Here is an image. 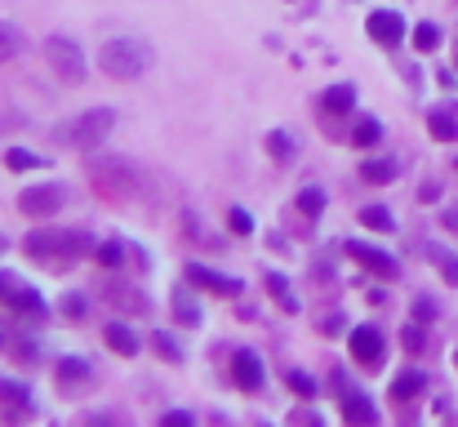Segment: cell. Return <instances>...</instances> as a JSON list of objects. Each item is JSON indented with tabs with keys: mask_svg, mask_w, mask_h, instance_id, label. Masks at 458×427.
<instances>
[{
	"mask_svg": "<svg viewBox=\"0 0 458 427\" xmlns=\"http://www.w3.org/2000/svg\"><path fill=\"white\" fill-rule=\"evenodd\" d=\"M267 151H272L276 165H290V160L299 156V139L285 134V130H272V134H267Z\"/></svg>",
	"mask_w": 458,
	"mask_h": 427,
	"instance_id": "18",
	"label": "cell"
},
{
	"mask_svg": "<svg viewBox=\"0 0 458 427\" xmlns=\"http://www.w3.org/2000/svg\"><path fill=\"white\" fill-rule=\"evenodd\" d=\"M103 294H107L116 307H125V312H148L143 294H134V289H125V285H103Z\"/></svg>",
	"mask_w": 458,
	"mask_h": 427,
	"instance_id": "23",
	"label": "cell"
},
{
	"mask_svg": "<svg viewBox=\"0 0 458 427\" xmlns=\"http://www.w3.org/2000/svg\"><path fill=\"white\" fill-rule=\"evenodd\" d=\"M18 289H22V281H18L13 272H0V298H4V303H9V298H13Z\"/></svg>",
	"mask_w": 458,
	"mask_h": 427,
	"instance_id": "39",
	"label": "cell"
},
{
	"mask_svg": "<svg viewBox=\"0 0 458 427\" xmlns=\"http://www.w3.org/2000/svg\"><path fill=\"white\" fill-rule=\"evenodd\" d=\"M454 361H458V352H454Z\"/></svg>",
	"mask_w": 458,
	"mask_h": 427,
	"instance_id": "46",
	"label": "cell"
},
{
	"mask_svg": "<svg viewBox=\"0 0 458 427\" xmlns=\"http://www.w3.org/2000/svg\"><path fill=\"white\" fill-rule=\"evenodd\" d=\"M320 334H329V338L343 334V316H325V320H320Z\"/></svg>",
	"mask_w": 458,
	"mask_h": 427,
	"instance_id": "41",
	"label": "cell"
},
{
	"mask_svg": "<svg viewBox=\"0 0 458 427\" xmlns=\"http://www.w3.org/2000/svg\"><path fill=\"white\" fill-rule=\"evenodd\" d=\"M347 254L365 268V272H374V277H383V281H392L401 268H396V259L387 254V250H378V245H365V241H347Z\"/></svg>",
	"mask_w": 458,
	"mask_h": 427,
	"instance_id": "9",
	"label": "cell"
},
{
	"mask_svg": "<svg viewBox=\"0 0 458 427\" xmlns=\"http://www.w3.org/2000/svg\"><path fill=\"white\" fill-rule=\"evenodd\" d=\"M401 343H405V352L419 356V352H423V329H419V325H405V329H401Z\"/></svg>",
	"mask_w": 458,
	"mask_h": 427,
	"instance_id": "37",
	"label": "cell"
},
{
	"mask_svg": "<svg viewBox=\"0 0 458 427\" xmlns=\"http://www.w3.org/2000/svg\"><path fill=\"white\" fill-rule=\"evenodd\" d=\"M0 125H22V116H0Z\"/></svg>",
	"mask_w": 458,
	"mask_h": 427,
	"instance_id": "44",
	"label": "cell"
},
{
	"mask_svg": "<svg viewBox=\"0 0 458 427\" xmlns=\"http://www.w3.org/2000/svg\"><path fill=\"white\" fill-rule=\"evenodd\" d=\"M112 130H116V112L112 107H89V112L72 116L67 125H58V139L67 147H98V142H107Z\"/></svg>",
	"mask_w": 458,
	"mask_h": 427,
	"instance_id": "3",
	"label": "cell"
},
{
	"mask_svg": "<svg viewBox=\"0 0 458 427\" xmlns=\"http://www.w3.org/2000/svg\"><path fill=\"white\" fill-rule=\"evenodd\" d=\"M89 374H94V370H89V361H85V356H63V361H58V388H63V392H72V388L89 383Z\"/></svg>",
	"mask_w": 458,
	"mask_h": 427,
	"instance_id": "12",
	"label": "cell"
},
{
	"mask_svg": "<svg viewBox=\"0 0 458 427\" xmlns=\"http://www.w3.org/2000/svg\"><path fill=\"white\" fill-rule=\"evenodd\" d=\"M94 183H98V192H107V196H130L134 192V169L125 165V160H94Z\"/></svg>",
	"mask_w": 458,
	"mask_h": 427,
	"instance_id": "8",
	"label": "cell"
},
{
	"mask_svg": "<svg viewBox=\"0 0 458 427\" xmlns=\"http://www.w3.org/2000/svg\"><path fill=\"white\" fill-rule=\"evenodd\" d=\"M187 281L205 285V289H214V294H223V298H236V294H241V281H236V277L209 272V268H200V263H187Z\"/></svg>",
	"mask_w": 458,
	"mask_h": 427,
	"instance_id": "11",
	"label": "cell"
},
{
	"mask_svg": "<svg viewBox=\"0 0 458 427\" xmlns=\"http://www.w3.org/2000/svg\"><path fill=\"white\" fill-rule=\"evenodd\" d=\"M437 196H441V183H428V187L419 192V201H437Z\"/></svg>",
	"mask_w": 458,
	"mask_h": 427,
	"instance_id": "42",
	"label": "cell"
},
{
	"mask_svg": "<svg viewBox=\"0 0 458 427\" xmlns=\"http://www.w3.org/2000/svg\"><path fill=\"white\" fill-rule=\"evenodd\" d=\"M343 419L347 423H378V406L365 392H347L343 397Z\"/></svg>",
	"mask_w": 458,
	"mask_h": 427,
	"instance_id": "13",
	"label": "cell"
},
{
	"mask_svg": "<svg viewBox=\"0 0 458 427\" xmlns=\"http://www.w3.org/2000/svg\"><path fill=\"white\" fill-rule=\"evenodd\" d=\"M445 227H454V232H458V209H450V214H445Z\"/></svg>",
	"mask_w": 458,
	"mask_h": 427,
	"instance_id": "43",
	"label": "cell"
},
{
	"mask_svg": "<svg viewBox=\"0 0 458 427\" xmlns=\"http://www.w3.org/2000/svg\"><path fill=\"white\" fill-rule=\"evenodd\" d=\"M232 379H236L241 392H263V379H267L263 356H259V352H236V356H232Z\"/></svg>",
	"mask_w": 458,
	"mask_h": 427,
	"instance_id": "10",
	"label": "cell"
},
{
	"mask_svg": "<svg viewBox=\"0 0 458 427\" xmlns=\"http://www.w3.org/2000/svg\"><path fill=\"white\" fill-rule=\"evenodd\" d=\"M285 383H290V392H294V397H303V401H311V397H316V379H311V374H303V370H294V365L285 370Z\"/></svg>",
	"mask_w": 458,
	"mask_h": 427,
	"instance_id": "31",
	"label": "cell"
},
{
	"mask_svg": "<svg viewBox=\"0 0 458 427\" xmlns=\"http://www.w3.org/2000/svg\"><path fill=\"white\" fill-rule=\"evenodd\" d=\"M347 352H352V361L360 370H383V334H378V325H356L347 334Z\"/></svg>",
	"mask_w": 458,
	"mask_h": 427,
	"instance_id": "6",
	"label": "cell"
},
{
	"mask_svg": "<svg viewBox=\"0 0 458 427\" xmlns=\"http://www.w3.org/2000/svg\"><path fill=\"white\" fill-rule=\"evenodd\" d=\"M98 63H103V72H107L112 81H139V76L152 67V49H148L143 40H134V36H116V40L103 45Z\"/></svg>",
	"mask_w": 458,
	"mask_h": 427,
	"instance_id": "2",
	"label": "cell"
},
{
	"mask_svg": "<svg viewBox=\"0 0 458 427\" xmlns=\"http://www.w3.org/2000/svg\"><path fill=\"white\" fill-rule=\"evenodd\" d=\"M45 58H49V67H54L63 81H81V76H85V54H81V45L67 40V36H45Z\"/></svg>",
	"mask_w": 458,
	"mask_h": 427,
	"instance_id": "4",
	"label": "cell"
},
{
	"mask_svg": "<svg viewBox=\"0 0 458 427\" xmlns=\"http://www.w3.org/2000/svg\"><path fill=\"white\" fill-rule=\"evenodd\" d=\"M9 307H13V312H22V316H45V312H49V307H45V298H40L36 289H27V285L9 298Z\"/></svg>",
	"mask_w": 458,
	"mask_h": 427,
	"instance_id": "22",
	"label": "cell"
},
{
	"mask_svg": "<svg viewBox=\"0 0 458 427\" xmlns=\"http://www.w3.org/2000/svg\"><path fill=\"white\" fill-rule=\"evenodd\" d=\"M299 214H307V218H320V214H325V192H320V187L299 192Z\"/></svg>",
	"mask_w": 458,
	"mask_h": 427,
	"instance_id": "32",
	"label": "cell"
},
{
	"mask_svg": "<svg viewBox=\"0 0 458 427\" xmlns=\"http://www.w3.org/2000/svg\"><path fill=\"white\" fill-rule=\"evenodd\" d=\"M365 31H369V40L374 45H383V49H396L401 40H405V18L396 13V9H374L369 18H365Z\"/></svg>",
	"mask_w": 458,
	"mask_h": 427,
	"instance_id": "7",
	"label": "cell"
},
{
	"mask_svg": "<svg viewBox=\"0 0 458 427\" xmlns=\"http://www.w3.org/2000/svg\"><path fill=\"white\" fill-rule=\"evenodd\" d=\"M437 45H441V27H437V22H419V27H414V49H419V54H432Z\"/></svg>",
	"mask_w": 458,
	"mask_h": 427,
	"instance_id": "30",
	"label": "cell"
},
{
	"mask_svg": "<svg viewBox=\"0 0 458 427\" xmlns=\"http://www.w3.org/2000/svg\"><path fill=\"white\" fill-rule=\"evenodd\" d=\"M360 223L374 227V232H396V218H392L383 205H365V209H360Z\"/></svg>",
	"mask_w": 458,
	"mask_h": 427,
	"instance_id": "28",
	"label": "cell"
},
{
	"mask_svg": "<svg viewBox=\"0 0 458 427\" xmlns=\"http://www.w3.org/2000/svg\"><path fill=\"white\" fill-rule=\"evenodd\" d=\"M63 201H67V187L63 183H40V187H27L18 196V209L31 214V218H54L63 209Z\"/></svg>",
	"mask_w": 458,
	"mask_h": 427,
	"instance_id": "5",
	"label": "cell"
},
{
	"mask_svg": "<svg viewBox=\"0 0 458 427\" xmlns=\"http://www.w3.org/2000/svg\"><path fill=\"white\" fill-rule=\"evenodd\" d=\"M0 406H4V410H27V406H31L27 383H18V379H4V374H0Z\"/></svg>",
	"mask_w": 458,
	"mask_h": 427,
	"instance_id": "19",
	"label": "cell"
},
{
	"mask_svg": "<svg viewBox=\"0 0 458 427\" xmlns=\"http://www.w3.org/2000/svg\"><path fill=\"white\" fill-rule=\"evenodd\" d=\"M174 316L182 325H200V303H196L191 289H174Z\"/></svg>",
	"mask_w": 458,
	"mask_h": 427,
	"instance_id": "20",
	"label": "cell"
},
{
	"mask_svg": "<svg viewBox=\"0 0 458 427\" xmlns=\"http://www.w3.org/2000/svg\"><path fill=\"white\" fill-rule=\"evenodd\" d=\"M0 343H4V334H0Z\"/></svg>",
	"mask_w": 458,
	"mask_h": 427,
	"instance_id": "45",
	"label": "cell"
},
{
	"mask_svg": "<svg viewBox=\"0 0 458 427\" xmlns=\"http://www.w3.org/2000/svg\"><path fill=\"white\" fill-rule=\"evenodd\" d=\"M320 107H325L329 116H347V112L356 107V90H352V85H329V90L320 94Z\"/></svg>",
	"mask_w": 458,
	"mask_h": 427,
	"instance_id": "16",
	"label": "cell"
},
{
	"mask_svg": "<svg viewBox=\"0 0 458 427\" xmlns=\"http://www.w3.org/2000/svg\"><path fill=\"white\" fill-rule=\"evenodd\" d=\"M58 307H63V316H67V320H81V316L89 312V298H85V294H63V303H58Z\"/></svg>",
	"mask_w": 458,
	"mask_h": 427,
	"instance_id": "35",
	"label": "cell"
},
{
	"mask_svg": "<svg viewBox=\"0 0 458 427\" xmlns=\"http://www.w3.org/2000/svg\"><path fill=\"white\" fill-rule=\"evenodd\" d=\"M227 227H232L236 236H250V232H254V218H250V209H241V205H236V209L227 214Z\"/></svg>",
	"mask_w": 458,
	"mask_h": 427,
	"instance_id": "36",
	"label": "cell"
},
{
	"mask_svg": "<svg viewBox=\"0 0 458 427\" xmlns=\"http://www.w3.org/2000/svg\"><path fill=\"white\" fill-rule=\"evenodd\" d=\"M103 338H107L112 352H121V356H139V334H134L125 320H112V325L103 329Z\"/></svg>",
	"mask_w": 458,
	"mask_h": 427,
	"instance_id": "15",
	"label": "cell"
},
{
	"mask_svg": "<svg viewBox=\"0 0 458 427\" xmlns=\"http://www.w3.org/2000/svg\"><path fill=\"white\" fill-rule=\"evenodd\" d=\"M432 316H437V303H432V298H419V303H414V320H419V325H428Z\"/></svg>",
	"mask_w": 458,
	"mask_h": 427,
	"instance_id": "38",
	"label": "cell"
},
{
	"mask_svg": "<svg viewBox=\"0 0 458 427\" xmlns=\"http://www.w3.org/2000/svg\"><path fill=\"white\" fill-rule=\"evenodd\" d=\"M267 294L281 303V312H290V316L299 312V294H290V281L281 272H267Z\"/></svg>",
	"mask_w": 458,
	"mask_h": 427,
	"instance_id": "21",
	"label": "cell"
},
{
	"mask_svg": "<svg viewBox=\"0 0 458 427\" xmlns=\"http://www.w3.org/2000/svg\"><path fill=\"white\" fill-rule=\"evenodd\" d=\"M4 165L18 169V174H22V169H45V156H36V151H27V147H9V151H4Z\"/></svg>",
	"mask_w": 458,
	"mask_h": 427,
	"instance_id": "24",
	"label": "cell"
},
{
	"mask_svg": "<svg viewBox=\"0 0 458 427\" xmlns=\"http://www.w3.org/2000/svg\"><path fill=\"white\" fill-rule=\"evenodd\" d=\"M18 54H22V31L13 22H0V63H9Z\"/></svg>",
	"mask_w": 458,
	"mask_h": 427,
	"instance_id": "26",
	"label": "cell"
},
{
	"mask_svg": "<svg viewBox=\"0 0 458 427\" xmlns=\"http://www.w3.org/2000/svg\"><path fill=\"white\" fill-rule=\"evenodd\" d=\"M22 250H27V259H36V263H49V268H63V263H72V259H85L89 250H94V241L85 236V232H58V227H36L27 241H22Z\"/></svg>",
	"mask_w": 458,
	"mask_h": 427,
	"instance_id": "1",
	"label": "cell"
},
{
	"mask_svg": "<svg viewBox=\"0 0 458 427\" xmlns=\"http://www.w3.org/2000/svg\"><path fill=\"white\" fill-rule=\"evenodd\" d=\"M423 388H428L423 370H405V374H396V379H392V401H396V406H405V401H414Z\"/></svg>",
	"mask_w": 458,
	"mask_h": 427,
	"instance_id": "17",
	"label": "cell"
},
{
	"mask_svg": "<svg viewBox=\"0 0 458 427\" xmlns=\"http://www.w3.org/2000/svg\"><path fill=\"white\" fill-rule=\"evenodd\" d=\"M152 347L160 352V361H169V365H182V347L165 334V329H152Z\"/></svg>",
	"mask_w": 458,
	"mask_h": 427,
	"instance_id": "29",
	"label": "cell"
},
{
	"mask_svg": "<svg viewBox=\"0 0 458 427\" xmlns=\"http://www.w3.org/2000/svg\"><path fill=\"white\" fill-rule=\"evenodd\" d=\"M428 130L437 142H458V112L454 107H432L428 112Z\"/></svg>",
	"mask_w": 458,
	"mask_h": 427,
	"instance_id": "14",
	"label": "cell"
},
{
	"mask_svg": "<svg viewBox=\"0 0 458 427\" xmlns=\"http://www.w3.org/2000/svg\"><path fill=\"white\" fill-rule=\"evenodd\" d=\"M360 178L383 187V183H392V178H396V160H365V165H360Z\"/></svg>",
	"mask_w": 458,
	"mask_h": 427,
	"instance_id": "25",
	"label": "cell"
},
{
	"mask_svg": "<svg viewBox=\"0 0 458 427\" xmlns=\"http://www.w3.org/2000/svg\"><path fill=\"white\" fill-rule=\"evenodd\" d=\"M352 139H356V147H374V142L383 139V125H378L374 116H365V121L356 125V134H352Z\"/></svg>",
	"mask_w": 458,
	"mask_h": 427,
	"instance_id": "34",
	"label": "cell"
},
{
	"mask_svg": "<svg viewBox=\"0 0 458 427\" xmlns=\"http://www.w3.org/2000/svg\"><path fill=\"white\" fill-rule=\"evenodd\" d=\"M160 423H165V427H191V414H187V410H169Z\"/></svg>",
	"mask_w": 458,
	"mask_h": 427,
	"instance_id": "40",
	"label": "cell"
},
{
	"mask_svg": "<svg viewBox=\"0 0 458 427\" xmlns=\"http://www.w3.org/2000/svg\"><path fill=\"white\" fill-rule=\"evenodd\" d=\"M94 259H98L103 268H121V263H125V245H121V241H107V245L94 250Z\"/></svg>",
	"mask_w": 458,
	"mask_h": 427,
	"instance_id": "33",
	"label": "cell"
},
{
	"mask_svg": "<svg viewBox=\"0 0 458 427\" xmlns=\"http://www.w3.org/2000/svg\"><path fill=\"white\" fill-rule=\"evenodd\" d=\"M428 259L441 268V277H445V281L458 285V254H450L445 245H432V250H428Z\"/></svg>",
	"mask_w": 458,
	"mask_h": 427,
	"instance_id": "27",
	"label": "cell"
}]
</instances>
